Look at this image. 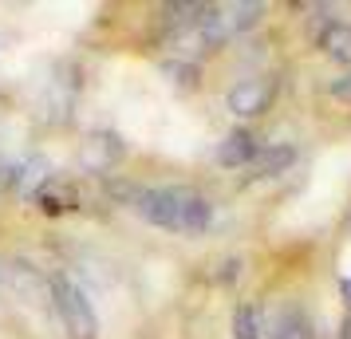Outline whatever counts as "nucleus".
<instances>
[{
    "label": "nucleus",
    "mask_w": 351,
    "mask_h": 339,
    "mask_svg": "<svg viewBox=\"0 0 351 339\" xmlns=\"http://www.w3.org/2000/svg\"><path fill=\"white\" fill-rule=\"evenodd\" d=\"M127 210L162 233L197 237L213 225V201L190 186H130Z\"/></svg>",
    "instance_id": "nucleus-1"
},
{
    "label": "nucleus",
    "mask_w": 351,
    "mask_h": 339,
    "mask_svg": "<svg viewBox=\"0 0 351 339\" xmlns=\"http://www.w3.org/2000/svg\"><path fill=\"white\" fill-rule=\"evenodd\" d=\"M51 307H56L67 339H99V316L75 280H67V276L51 280Z\"/></svg>",
    "instance_id": "nucleus-2"
},
{
    "label": "nucleus",
    "mask_w": 351,
    "mask_h": 339,
    "mask_svg": "<svg viewBox=\"0 0 351 339\" xmlns=\"http://www.w3.org/2000/svg\"><path fill=\"white\" fill-rule=\"evenodd\" d=\"M261 16H265V4H249V0L245 4H209L206 28L221 44L229 36H241V32H249V28H256Z\"/></svg>",
    "instance_id": "nucleus-3"
},
{
    "label": "nucleus",
    "mask_w": 351,
    "mask_h": 339,
    "mask_svg": "<svg viewBox=\"0 0 351 339\" xmlns=\"http://www.w3.org/2000/svg\"><path fill=\"white\" fill-rule=\"evenodd\" d=\"M272 99H276V83L253 75V79L233 83L225 103H229V111L237 114V118H256V114H265L272 107Z\"/></svg>",
    "instance_id": "nucleus-4"
},
{
    "label": "nucleus",
    "mask_w": 351,
    "mask_h": 339,
    "mask_svg": "<svg viewBox=\"0 0 351 339\" xmlns=\"http://www.w3.org/2000/svg\"><path fill=\"white\" fill-rule=\"evenodd\" d=\"M256 150H261V138H256L253 130H245V127H237V130H229L221 138V146H217V166H229V170H249L253 166V158H256Z\"/></svg>",
    "instance_id": "nucleus-5"
},
{
    "label": "nucleus",
    "mask_w": 351,
    "mask_h": 339,
    "mask_svg": "<svg viewBox=\"0 0 351 339\" xmlns=\"http://www.w3.org/2000/svg\"><path fill=\"white\" fill-rule=\"evenodd\" d=\"M292 162H296V146L276 142V146H261L249 170H253V178H276V174H288Z\"/></svg>",
    "instance_id": "nucleus-6"
},
{
    "label": "nucleus",
    "mask_w": 351,
    "mask_h": 339,
    "mask_svg": "<svg viewBox=\"0 0 351 339\" xmlns=\"http://www.w3.org/2000/svg\"><path fill=\"white\" fill-rule=\"evenodd\" d=\"M319 48H324V55H328V60L351 67V24H343V20L328 24V28L319 32Z\"/></svg>",
    "instance_id": "nucleus-7"
},
{
    "label": "nucleus",
    "mask_w": 351,
    "mask_h": 339,
    "mask_svg": "<svg viewBox=\"0 0 351 339\" xmlns=\"http://www.w3.org/2000/svg\"><path fill=\"white\" fill-rule=\"evenodd\" d=\"M272 339H316L312 336V320L304 316V307H280V316L272 320Z\"/></svg>",
    "instance_id": "nucleus-8"
},
{
    "label": "nucleus",
    "mask_w": 351,
    "mask_h": 339,
    "mask_svg": "<svg viewBox=\"0 0 351 339\" xmlns=\"http://www.w3.org/2000/svg\"><path fill=\"white\" fill-rule=\"evenodd\" d=\"M233 339H261V312L249 300L233 312Z\"/></svg>",
    "instance_id": "nucleus-9"
},
{
    "label": "nucleus",
    "mask_w": 351,
    "mask_h": 339,
    "mask_svg": "<svg viewBox=\"0 0 351 339\" xmlns=\"http://www.w3.org/2000/svg\"><path fill=\"white\" fill-rule=\"evenodd\" d=\"M332 95L339 99V103H351V67H348V71H343V75H339V79L332 83Z\"/></svg>",
    "instance_id": "nucleus-10"
},
{
    "label": "nucleus",
    "mask_w": 351,
    "mask_h": 339,
    "mask_svg": "<svg viewBox=\"0 0 351 339\" xmlns=\"http://www.w3.org/2000/svg\"><path fill=\"white\" fill-rule=\"evenodd\" d=\"M339 339H351V312H348V320H343V336Z\"/></svg>",
    "instance_id": "nucleus-11"
}]
</instances>
